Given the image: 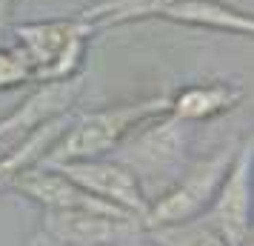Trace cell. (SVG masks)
Here are the masks:
<instances>
[{"label":"cell","instance_id":"obj_1","mask_svg":"<svg viewBox=\"0 0 254 246\" xmlns=\"http://www.w3.org/2000/svg\"><path fill=\"white\" fill-rule=\"evenodd\" d=\"M169 112V94L137 97L128 103H115L106 109H94L86 115H74L69 129L60 135L55 146L37 166H55L66 161H86V158H106L126 141L131 132L151 117Z\"/></svg>","mask_w":254,"mask_h":246},{"label":"cell","instance_id":"obj_10","mask_svg":"<svg viewBox=\"0 0 254 246\" xmlns=\"http://www.w3.org/2000/svg\"><path fill=\"white\" fill-rule=\"evenodd\" d=\"M243 97H246V89L240 83H191V86H183L174 94H169V115L186 120V123H200V120H211V117H220L237 109Z\"/></svg>","mask_w":254,"mask_h":246},{"label":"cell","instance_id":"obj_6","mask_svg":"<svg viewBox=\"0 0 254 246\" xmlns=\"http://www.w3.org/2000/svg\"><path fill=\"white\" fill-rule=\"evenodd\" d=\"M146 226L140 218H112L83 209H43L37 241L52 246H112L140 241Z\"/></svg>","mask_w":254,"mask_h":246},{"label":"cell","instance_id":"obj_16","mask_svg":"<svg viewBox=\"0 0 254 246\" xmlns=\"http://www.w3.org/2000/svg\"><path fill=\"white\" fill-rule=\"evenodd\" d=\"M14 6H17V0H0V32L9 26V20H12V12Z\"/></svg>","mask_w":254,"mask_h":246},{"label":"cell","instance_id":"obj_5","mask_svg":"<svg viewBox=\"0 0 254 246\" xmlns=\"http://www.w3.org/2000/svg\"><path fill=\"white\" fill-rule=\"evenodd\" d=\"M252 164L254 143L249 135L240 141L223 183L203 212V218L214 226L226 246H246L252 238Z\"/></svg>","mask_w":254,"mask_h":246},{"label":"cell","instance_id":"obj_7","mask_svg":"<svg viewBox=\"0 0 254 246\" xmlns=\"http://www.w3.org/2000/svg\"><path fill=\"white\" fill-rule=\"evenodd\" d=\"M49 169H58L60 175L71 177L77 186L92 192L94 198L112 203L117 209L128 212L143 221V215L149 209V195L143 192L140 180L134 172L123 166L115 158H86V161H66V164H55Z\"/></svg>","mask_w":254,"mask_h":246},{"label":"cell","instance_id":"obj_8","mask_svg":"<svg viewBox=\"0 0 254 246\" xmlns=\"http://www.w3.org/2000/svg\"><path fill=\"white\" fill-rule=\"evenodd\" d=\"M12 189L20 192L26 200L37 203L40 209H83V212L112 215V218H134V215L117 209L106 200L94 198L92 192L77 186L71 177L60 175L58 169H49V166H32L29 172H23L14 180Z\"/></svg>","mask_w":254,"mask_h":246},{"label":"cell","instance_id":"obj_4","mask_svg":"<svg viewBox=\"0 0 254 246\" xmlns=\"http://www.w3.org/2000/svg\"><path fill=\"white\" fill-rule=\"evenodd\" d=\"M240 141H231L229 146L217 149L208 158H200L177 177L172 186L160 192L154 200H149V209L143 215V226H163V223H183L191 218H200L208 209V203L220 189L223 177L229 172V164L237 152Z\"/></svg>","mask_w":254,"mask_h":246},{"label":"cell","instance_id":"obj_9","mask_svg":"<svg viewBox=\"0 0 254 246\" xmlns=\"http://www.w3.org/2000/svg\"><path fill=\"white\" fill-rule=\"evenodd\" d=\"M83 92V78H69V81H46L40 83L35 92L26 97L23 103L12 109L6 117H0V141L12 138L20 132H29L43 126L55 117L71 112V106L77 103V97Z\"/></svg>","mask_w":254,"mask_h":246},{"label":"cell","instance_id":"obj_13","mask_svg":"<svg viewBox=\"0 0 254 246\" xmlns=\"http://www.w3.org/2000/svg\"><path fill=\"white\" fill-rule=\"evenodd\" d=\"M169 3L172 0H94L92 6L80 9L77 14L89 20L94 29H109V26H126L160 17Z\"/></svg>","mask_w":254,"mask_h":246},{"label":"cell","instance_id":"obj_2","mask_svg":"<svg viewBox=\"0 0 254 246\" xmlns=\"http://www.w3.org/2000/svg\"><path fill=\"white\" fill-rule=\"evenodd\" d=\"M17 46L35 66V83L77 78L89 52V40L97 32L89 20L74 12L69 17L26 20L12 26Z\"/></svg>","mask_w":254,"mask_h":246},{"label":"cell","instance_id":"obj_11","mask_svg":"<svg viewBox=\"0 0 254 246\" xmlns=\"http://www.w3.org/2000/svg\"><path fill=\"white\" fill-rule=\"evenodd\" d=\"M160 20L208 32H226L237 37H252L254 20L249 12L234 9L223 0H172L160 12Z\"/></svg>","mask_w":254,"mask_h":246},{"label":"cell","instance_id":"obj_15","mask_svg":"<svg viewBox=\"0 0 254 246\" xmlns=\"http://www.w3.org/2000/svg\"><path fill=\"white\" fill-rule=\"evenodd\" d=\"M29 83H35V66L29 63L23 49L0 46V92L20 89V86H29Z\"/></svg>","mask_w":254,"mask_h":246},{"label":"cell","instance_id":"obj_3","mask_svg":"<svg viewBox=\"0 0 254 246\" xmlns=\"http://www.w3.org/2000/svg\"><path fill=\"white\" fill-rule=\"evenodd\" d=\"M191 146V123L177 120L169 112L160 117H151L143 123V129H134L126 141L115 149V161L128 166L140 186L149 180L169 177L172 180L183 169Z\"/></svg>","mask_w":254,"mask_h":246},{"label":"cell","instance_id":"obj_14","mask_svg":"<svg viewBox=\"0 0 254 246\" xmlns=\"http://www.w3.org/2000/svg\"><path fill=\"white\" fill-rule=\"evenodd\" d=\"M146 235L157 246H226L223 238L214 232V226L200 215L183 223H163V226H149Z\"/></svg>","mask_w":254,"mask_h":246},{"label":"cell","instance_id":"obj_12","mask_svg":"<svg viewBox=\"0 0 254 246\" xmlns=\"http://www.w3.org/2000/svg\"><path fill=\"white\" fill-rule=\"evenodd\" d=\"M71 117H74V109L66 112V115L55 117V120H49V123H43V126H37V129H32L20 146H14L9 155L0 158V192L12 189V183L23 172H29L32 166H37L46 158V152L55 146V141L69 129Z\"/></svg>","mask_w":254,"mask_h":246}]
</instances>
